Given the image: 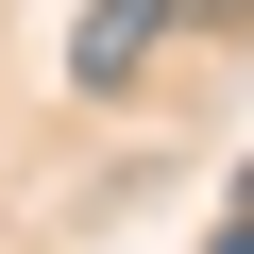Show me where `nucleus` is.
<instances>
[{"label": "nucleus", "instance_id": "f257e3e1", "mask_svg": "<svg viewBox=\"0 0 254 254\" xmlns=\"http://www.w3.org/2000/svg\"><path fill=\"white\" fill-rule=\"evenodd\" d=\"M170 17H187V0H85V34H68V85H85V102H119V85L153 68V34H170Z\"/></svg>", "mask_w": 254, "mask_h": 254}, {"label": "nucleus", "instance_id": "f03ea898", "mask_svg": "<svg viewBox=\"0 0 254 254\" xmlns=\"http://www.w3.org/2000/svg\"><path fill=\"white\" fill-rule=\"evenodd\" d=\"M203 254H254V187H237V220H220V237H203Z\"/></svg>", "mask_w": 254, "mask_h": 254}]
</instances>
